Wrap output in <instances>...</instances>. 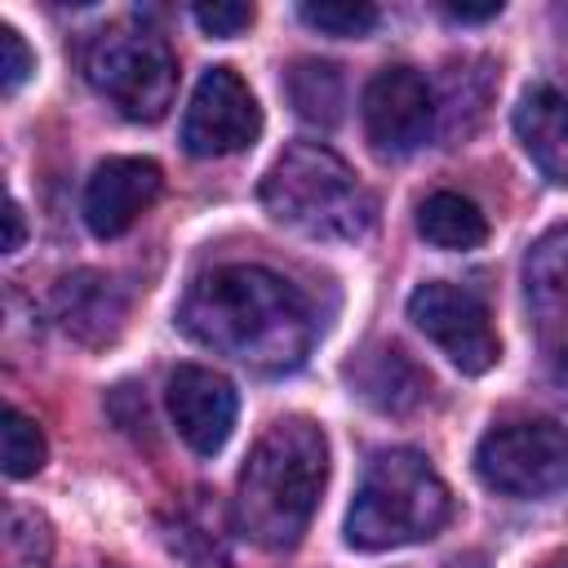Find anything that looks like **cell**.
I'll use <instances>...</instances> for the list:
<instances>
[{"instance_id":"obj_1","label":"cell","mask_w":568,"mask_h":568,"mask_svg":"<svg viewBox=\"0 0 568 568\" xmlns=\"http://www.w3.org/2000/svg\"><path fill=\"white\" fill-rule=\"evenodd\" d=\"M178 328L257 373L297 368L315 342L311 302L284 275L257 262L204 271L178 302Z\"/></svg>"},{"instance_id":"obj_2","label":"cell","mask_w":568,"mask_h":568,"mask_svg":"<svg viewBox=\"0 0 568 568\" xmlns=\"http://www.w3.org/2000/svg\"><path fill=\"white\" fill-rule=\"evenodd\" d=\"M328 484V439L324 430L293 413L266 426L253 444L240 488H235V524L262 550H293L311 528L320 493Z\"/></svg>"},{"instance_id":"obj_3","label":"cell","mask_w":568,"mask_h":568,"mask_svg":"<svg viewBox=\"0 0 568 568\" xmlns=\"http://www.w3.org/2000/svg\"><path fill=\"white\" fill-rule=\"evenodd\" d=\"M262 209L306 240H359L377 217L373 195L324 142H293L275 155L262 178Z\"/></svg>"},{"instance_id":"obj_4","label":"cell","mask_w":568,"mask_h":568,"mask_svg":"<svg viewBox=\"0 0 568 568\" xmlns=\"http://www.w3.org/2000/svg\"><path fill=\"white\" fill-rule=\"evenodd\" d=\"M453 515L448 484L417 448H386L368 462L346 510V541L355 550H395L435 537Z\"/></svg>"},{"instance_id":"obj_5","label":"cell","mask_w":568,"mask_h":568,"mask_svg":"<svg viewBox=\"0 0 568 568\" xmlns=\"http://www.w3.org/2000/svg\"><path fill=\"white\" fill-rule=\"evenodd\" d=\"M84 75L124 120H138V124H155L178 93V62L169 40L129 18L102 27L89 40Z\"/></svg>"},{"instance_id":"obj_6","label":"cell","mask_w":568,"mask_h":568,"mask_svg":"<svg viewBox=\"0 0 568 568\" xmlns=\"http://www.w3.org/2000/svg\"><path fill=\"white\" fill-rule=\"evenodd\" d=\"M475 475L501 497H555L568 488V430L550 417L501 422L479 439Z\"/></svg>"},{"instance_id":"obj_7","label":"cell","mask_w":568,"mask_h":568,"mask_svg":"<svg viewBox=\"0 0 568 568\" xmlns=\"http://www.w3.org/2000/svg\"><path fill=\"white\" fill-rule=\"evenodd\" d=\"M408 320L462 368V373H488L501 359V342L488 315V302L462 284L430 280L408 293Z\"/></svg>"},{"instance_id":"obj_8","label":"cell","mask_w":568,"mask_h":568,"mask_svg":"<svg viewBox=\"0 0 568 568\" xmlns=\"http://www.w3.org/2000/svg\"><path fill=\"white\" fill-rule=\"evenodd\" d=\"M262 133V106L231 67H209L182 115V146L200 160L235 155Z\"/></svg>"},{"instance_id":"obj_9","label":"cell","mask_w":568,"mask_h":568,"mask_svg":"<svg viewBox=\"0 0 568 568\" xmlns=\"http://www.w3.org/2000/svg\"><path fill=\"white\" fill-rule=\"evenodd\" d=\"M364 133L382 160L413 155L435 133V93L413 67H382L364 84Z\"/></svg>"},{"instance_id":"obj_10","label":"cell","mask_w":568,"mask_h":568,"mask_svg":"<svg viewBox=\"0 0 568 568\" xmlns=\"http://www.w3.org/2000/svg\"><path fill=\"white\" fill-rule=\"evenodd\" d=\"M164 399H169V417H173L178 435L195 453L213 457L231 439L240 399H235V386L222 373H213L204 364H182V368H173Z\"/></svg>"},{"instance_id":"obj_11","label":"cell","mask_w":568,"mask_h":568,"mask_svg":"<svg viewBox=\"0 0 568 568\" xmlns=\"http://www.w3.org/2000/svg\"><path fill=\"white\" fill-rule=\"evenodd\" d=\"M164 173L155 160L142 155H111L93 169L89 186H84V222L98 240H115L124 235L160 195Z\"/></svg>"},{"instance_id":"obj_12","label":"cell","mask_w":568,"mask_h":568,"mask_svg":"<svg viewBox=\"0 0 568 568\" xmlns=\"http://www.w3.org/2000/svg\"><path fill=\"white\" fill-rule=\"evenodd\" d=\"M515 133L555 186H568V75H537L515 102Z\"/></svg>"},{"instance_id":"obj_13","label":"cell","mask_w":568,"mask_h":568,"mask_svg":"<svg viewBox=\"0 0 568 568\" xmlns=\"http://www.w3.org/2000/svg\"><path fill=\"white\" fill-rule=\"evenodd\" d=\"M53 315L58 324L84 342V346H106L120 337L124 315H129V297L124 288L102 275V271H75L53 288Z\"/></svg>"},{"instance_id":"obj_14","label":"cell","mask_w":568,"mask_h":568,"mask_svg":"<svg viewBox=\"0 0 568 568\" xmlns=\"http://www.w3.org/2000/svg\"><path fill=\"white\" fill-rule=\"evenodd\" d=\"M346 377H351V386H355V395L368 404V408H377V413H413L422 399H426V390H430V377L399 351V346H368V351H359L351 364H346Z\"/></svg>"},{"instance_id":"obj_15","label":"cell","mask_w":568,"mask_h":568,"mask_svg":"<svg viewBox=\"0 0 568 568\" xmlns=\"http://www.w3.org/2000/svg\"><path fill=\"white\" fill-rule=\"evenodd\" d=\"M524 293L546 337L568 328V226H550L524 257Z\"/></svg>"},{"instance_id":"obj_16","label":"cell","mask_w":568,"mask_h":568,"mask_svg":"<svg viewBox=\"0 0 568 568\" xmlns=\"http://www.w3.org/2000/svg\"><path fill=\"white\" fill-rule=\"evenodd\" d=\"M497 93V71L488 58H462V62H448L444 75H439V98H435V124L448 142L457 138H470L488 111Z\"/></svg>"},{"instance_id":"obj_17","label":"cell","mask_w":568,"mask_h":568,"mask_svg":"<svg viewBox=\"0 0 568 568\" xmlns=\"http://www.w3.org/2000/svg\"><path fill=\"white\" fill-rule=\"evenodd\" d=\"M222 515L217 506H209L204 493H191V501H182L164 528V541L178 559H186L191 568H226V532H222Z\"/></svg>"},{"instance_id":"obj_18","label":"cell","mask_w":568,"mask_h":568,"mask_svg":"<svg viewBox=\"0 0 568 568\" xmlns=\"http://www.w3.org/2000/svg\"><path fill=\"white\" fill-rule=\"evenodd\" d=\"M417 231L426 244L462 253V248H479L488 240V222L479 213L475 200L457 195V191H435L417 204Z\"/></svg>"},{"instance_id":"obj_19","label":"cell","mask_w":568,"mask_h":568,"mask_svg":"<svg viewBox=\"0 0 568 568\" xmlns=\"http://www.w3.org/2000/svg\"><path fill=\"white\" fill-rule=\"evenodd\" d=\"M284 89H288V102L293 111L306 120V124H320V129H333L342 120V71L333 62H320V58H302L288 67L284 75Z\"/></svg>"},{"instance_id":"obj_20","label":"cell","mask_w":568,"mask_h":568,"mask_svg":"<svg viewBox=\"0 0 568 568\" xmlns=\"http://www.w3.org/2000/svg\"><path fill=\"white\" fill-rule=\"evenodd\" d=\"M53 555V524L40 510L9 506L4 515V559L9 568H44Z\"/></svg>"},{"instance_id":"obj_21","label":"cell","mask_w":568,"mask_h":568,"mask_svg":"<svg viewBox=\"0 0 568 568\" xmlns=\"http://www.w3.org/2000/svg\"><path fill=\"white\" fill-rule=\"evenodd\" d=\"M0 457H4V475L9 479H31L44 457H49V444H44V430L18 413V408H4V426H0Z\"/></svg>"},{"instance_id":"obj_22","label":"cell","mask_w":568,"mask_h":568,"mask_svg":"<svg viewBox=\"0 0 568 568\" xmlns=\"http://www.w3.org/2000/svg\"><path fill=\"white\" fill-rule=\"evenodd\" d=\"M297 18L306 27H315L320 36H337V40H359L377 27V9L364 4V0H306L297 9Z\"/></svg>"},{"instance_id":"obj_23","label":"cell","mask_w":568,"mask_h":568,"mask_svg":"<svg viewBox=\"0 0 568 568\" xmlns=\"http://www.w3.org/2000/svg\"><path fill=\"white\" fill-rule=\"evenodd\" d=\"M191 18L200 22V31H204V36L231 40V36H240V31H248V27H253L257 9H253V4H244V0H213V4H195V9H191Z\"/></svg>"},{"instance_id":"obj_24","label":"cell","mask_w":568,"mask_h":568,"mask_svg":"<svg viewBox=\"0 0 568 568\" xmlns=\"http://www.w3.org/2000/svg\"><path fill=\"white\" fill-rule=\"evenodd\" d=\"M36 71V53L27 49V40L18 36V27H0V89L4 93H18L22 80Z\"/></svg>"},{"instance_id":"obj_25","label":"cell","mask_w":568,"mask_h":568,"mask_svg":"<svg viewBox=\"0 0 568 568\" xmlns=\"http://www.w3.org/2000/svg\"><path fill=\"white\" fill-rule=\"evenodd\" d=\"M439 13L453 18V22H488V18L501 13V0H488V4H439Z\"/></svg>"},{"instance_id":"obj_26","label":"cell","mask_w":568,"mask_h":568,"mask_svg":"<svg viewBox=\"0 0 568 568\" xmlns=\"http://www.w3.org/2000/svg\"><path fill=\"white\" fill-rule=\"evenodd\" d=\"M22 235H27L22 209H18V200H9V204H4V240H0V248H4V253H18V248H22Z\"/></svg>"},{"instance_id":"obj_27","label":"cell","mask_w":568,"mask_h":568,"mask_svg":"<svg viewBox=\"0 0 568 568\" xmlns=\"http://www.w3.org/2000/svg\"><path fill=\"white\" fill-rule=\"evenodd\" d=\"M559 27H564V31H568V4H564V9H559Z\"/></svg>"},{"instance_id":"obj_28","label":"cell","mask_w":568,"mask_h":568,"mask_svg":"<svg viewBox=\"0 0 568 568\" xmlns=\"http://www.w3.org/2000/svg\"><path fill=\"white\" fill-rule=\"evenodd\" d=\"M541 568H568V559H550V564H541Z\"/></svg>"}]
</instances>
